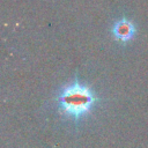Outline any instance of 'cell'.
Wrapping results in <instances>:
<instances>
[{"label": "cell", "instance_id": "obj_1", "mask_svg": "<svg viewBox=\"0 0 148 148\" xmlns=\"http://www.w3.org/2000/svg\"><path fill=\"white\" fill-rule=\"evenodd\" d=\"M97 102L95 92L77 79L64 87L57 96L59 112L67 119L79 121L89 114Z\"/></svg>", "mask_w": 148, "mask_h": 148}, {"label": "cell", "instance_id": "obj_2", "mask_svg": "<svg viewBox=\"0 0 148 148\" xmlns=\"http://www.w3.org/2000/svg\"><path fill=\"white\" fill-rule=\"evenodd\" d=\"M112 35L114 38L121 43H126L133 38L135 35V27L132 21L127 18L118 20L112 27Z\"/></svg>", "mask_w": 148, "mask_h": 148}]
</instances>
